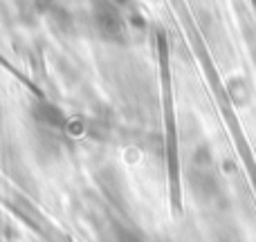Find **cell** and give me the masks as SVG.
I'll use <instances>...</instances> for the list:
<instances>
[{"label": "cell", "instance_id": "1", "mask_svg": "<svg viewBox=\"0 0 256 242\" xmlns=\"http://www.w3.org/2000/svg\"><path fill=\"white\" fill-rule=\"evenodd\" d=\"M225 88H227V97L236 108H243L252 101V85L243 74H232L225 81Z\"/></svg>", "mask_w": 256, "mask_h": 242}]
</instances>
